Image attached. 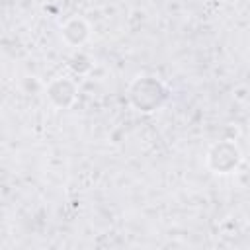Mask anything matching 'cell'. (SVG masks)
Listing matches in <instances>:
<instances>
[{"mask_svg":"<svg viewBox=\"0 0 250 250\" xmlns=\"http://www.w3.org/2000/svg\"><path fill=\"white\" fill-rule=\"evenodd\" d=\"M164 96H166L164 88L148 76L137 78L131 84V102L143 111H152L154 107H158L162 104Z\"/></svg>","mask_w":250,"mask_h":250,"instance_id":"obj_1","label":"cell"},{"mask_svg":"<svg viewBox=\"0 0 250 250\" xmlns=\"http://www.w3.org/2000/svg\"><path fill=\"white\" fill-rule=\"evenodd\" d=\"M240 156H238V148L232 143H219L211 148L209 152V164L213 170L225 174L230 172L232 168H236Z\"/></svg>","mask_w":250,"mask_h":250,"instance_id":"obj_2","label":"cell"}]
</instances>
